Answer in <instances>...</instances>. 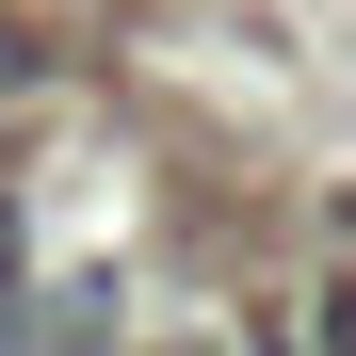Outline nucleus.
<instances>
[{
	"label": "nucleus",
	"instance_id": "f257e3e1",
	"mask_svg": "<svg viewBox=\"0 0 356 356\" xmlns=\"http://www.w3.org/2000/svg\"><path fill=\"white\" fill-rule=\"evenodd\" d=\"M308 356H356V291H324V324H308Z\"/></svg>",
	"mask_w": 356,
	"mask_h": 356
}]
</instances>
